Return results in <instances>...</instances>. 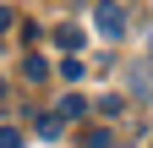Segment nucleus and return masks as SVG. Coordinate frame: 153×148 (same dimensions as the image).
I'll use <instances>...</instances> for the list:
<instances>
[{
  "label": "nucleus",
  "mask_w": 153,
  "mask_h": 148,
  "mask_svg": "<svg viewBox=\"0 0 153 148\" xmlns=\"http://www.w3.org/2000/svg\"><path fill=\"white\" fill-rule=\"evenodd\" d=\"M55 115H60V121H82V115H88V99H82V93H66L60 104H55Z\"/></svg>",
  "instance_id": "2"
},
{
  "label": "nucleus",
  "mask_w": 153,
  "mask_h": 148,
  "mask_svg": "<svg viewBox=\"0 0 153 148\" xmlns=\"http://www.w3.org/2000/svg\"><path fill=\"white\" fill-rule=\"evenodd\" d=\"M115 137H109V126H88L82 132V148H109Z\"/></svg>",
  "instance_id": "4"
},
{
  "label": "nucleus",
  "mask_w": 153,
  "mask_h": 148,
  "mask_svg": "<svg viewBox=\"0 0 153 148\" xmlns=\"http://www.w3.org/2000/svg\"><path fill=\"white\" fill-rule=\"evenodd\" d=\"M0 148H22V132L16 126H0Z\"/></svg>",
  "instance_id": "7"
},
{
  "label": "nucleus",
  "mask_w": 153,
  "mask_h": 148,
  "mask_svg": "<svg viewBox=\"0 0 153 148\" xmlns=\"http://www.w3.org/2000/svg\"><path fill=\"white\" fill-rule=\"evenodd\" d=\"M55 44H60V49H82V28H55Z\"/></svg>",
  "instance_id": "3"
},
{
  "label": "nucleus",
  "mask_w": 153,
  "mask_h": 148,
  "mask_svg": "<svg viewBox=\"0 0 153 148\" xmlns=\"http://www.w3.org/2000/svg\"><path fill=\"white\" fill-rule=\"evenodd\" d=\"M11 22H16V16H11V11H6V6H0V33H6V28H11Z\"/></svg>",
  "instance_id": "8"
},
{
  "label": "nucleus",
  "mask_w": 153,
  "mask_h": 148,
  "mask_svg": "<svg viewBox=\"0 0 153 148\" xmlns=\"http://www.w3.org/2000/svg\"><path fill=\"white\" fill-rule=\"evenodd\" d=\"M22 77H27V82H44V77H49V66L38 61V55H27V61H22Z\"/></svg>",
  "instance_id": "5"
},
{
  "label": "nucleus",
  "mask_w": 153,
  "mask_h": 148,
  "mask_svg": "<svg viewBox=\"0 0 153 148\" xmlns=\"http://www.w3.org/2000/svg\"><path fill=\"white\" fill-rule=\"evenodd\" d=\"M60 126H66V121L49 110V115H38V137H60Z\"/></svg>",
  "instance_id": "6"
},
{
  "label": "nucleus",
  "mask_w": 153,
  "mask_h": 148,
  "mask_svg": "<svg viewBox=\"0 0 153 148\" xmlns=\"http://www.w3.org/2000/svg\"><path fill=\"white\" fill-rule=\"evenodd\" d=\"M93 28H99L104 39H120L126 33V6L120 0H99V6H93Z\"/></svg>",
  "instance_id": "1"
}]
</instances>
